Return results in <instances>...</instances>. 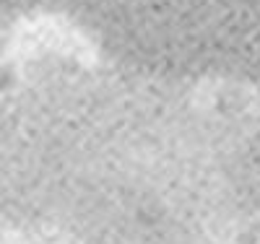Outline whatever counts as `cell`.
<instances>
[{"label": "cell", "instance_id": "cell-1", "mask_svg": "<svg viewBox=\"0 0 260 244\" xmlns=\"http://www.w3.org/2000/svg\"><path fill=\"white\" fill-rule=\"evenodd\" d=\"M11 81H13L11 71H8V68H0V88H8V86H11Z\"/></svg>", "mask_w": 260, "mask_h": 244}]
</instances>
